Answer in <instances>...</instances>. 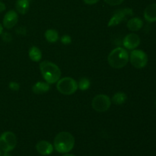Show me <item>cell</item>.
Wrapping results in <instances>:
<instances>
[{"instance_id": "cell-12", "label": "cell", "mask_w": 156, "mask_h": 156, "mask_svg": "<svg viewBox=\"0 0 156 156\" xmlns=\"http://www.w3.org/2000/svg\"><path fill=\"white\" fill-rule=\"evenodd\" d=\"M144 18L146 21L149 23L156 21V3L149 5L145 9Z\"/></svg>"}, {"instance_id": "cell-23", "label": "cell", "mask_w": 156, "mask_h": 156, "mask_svg": "<svg viewBox=\"0 0 156 156\" xmlns=\"http://www.w3.org/2000/svg\"><path fill=\"white\" fill-rule=\"evenodd\" d=\"M1 35H2V40L4 41H5V42H10L11 41H12V36H11L10 34L9 33H3Z\"/></svg>"}, {"instance_id": "cell-11", "label": "cell", "mask_w": 156, "mask_h": 156, "mask_svg": "<svg viewBox=\"0 0 156 156\" xmlns=\"http://www.w3.org/2000/svg\"><path fill=\"white\" fill-rule=\"evenodd\" d=\"M36 149L42 155H49L53 152V146L48 141L41 140L36 145Z\"/></svg>"}, {"instance_id": "cell-19", "label": "cell", "mask_w": 156, "mask_h": 156, "mask_svg": "<svg viewBox=\"0 0 156 156\" xmlns=\"http://www.w3.org/2000/svg\"><path fill=\"white\" fill-rule=\"evenodd\" d=\"M90 85H91V82L86 77L81 78L79 82H78V88L81 91H86L89 88Z\"/></svg>"}, {"instance_id": "cell-24", "label": "cell", "mask_w": 156, "mask_h": 156, "mask_svg": "<svg viewBox=\"0 0 156 156\" xmlns=\"http://www.w3.org/2000/svg\"><path fill=\"white\" fill-rule=\"evenodd\" d=\"M83 1L87 5H94L98 2L100 0H83Z\"/></svg>"}, {"instance_id": "cell-16", "label": "cell", "mask_w": 156, "mask_h": 156, "mask_svg": "<svg viewBox=\"0 0 156 156\" xmlns=\"http://www.w3.org/2000/svg\"><path fill=\"white\" fill-rule=\"evenodd\" d=\"M29 57L33 62H39L42 58V52L37 47L33 46L29 50Z\"/></svg>"}, {"instance_id": "cell-25", "label": "cell", "mask_w": 156, "mask_h": 156, "mask_svg": "<svg viewBox=\"0 0 156 156\" xmlns=\"http://www.w3.org/2000/svg\"><path fill=\"white\" fill-rule=\"evenodd\" d=\"M5 9H6V6L5 5V3L0 1V12H4V11L5 10Z\"/></svg>"}, {"instance_id": "cell-3", "label": "cell", "mask_w": 156, "mask_h": 156, "mask_svg": "<svg viewBox=\"0 0 156 156\" xmlns=\"http://www.w3.org/2000/svg\"><path fill=\"white\" fill-rule=\"evenodd\" d=\"M108 62L112 68H123L129 62V53L123 47L114 49L108 56Z\"/></svg>"}, {"instance_id": "cell-5", "label": "cell", "mask_w": 156, "mask_h": 156, "mask_svg": "<svg viewBox=\"0 0 156 156\" xmlns=\"http://www.w3.org/2000/svg\"><path fill=\"white\" fill-rule=\"evenodd\" d=\"M17 146V137L11 131L4 132L0 136V149L4 152H9Z\"/></svg>"}, {"instance_id": "cell-20", "label": "cell", "mask_w": 156, "mask_h": 156, "mask_svg": "<svg viewBox=\"0 0 156 156\" xmlns=\"http://www.w3.org/2000/svg\"><path fill=\"white\" fill-rule=\"evenodd\" d=\"M60 41L64 45H69L72 43V37L68 34L62 35L60 38Z\"/></svg>"}, {"instance_id": "cell-27", "label": "cell", "mask_w": 156, "mask_h": 156, "mask_svg": "<svg viewBox=\"0 0 156 156\" xmlns=\"http://www.w3.org/2000/svg\"><path fill=\"white\" fill-rule=\"evenodd\" d=\"M2 156H12V155H11L9 152H4V154H3Z\"/></svg>"}, {"instance_id": "cell-8", "label": "cell", "mask_w": 156, "mask_h": 156, "mask_svg": "<svg viewBox=\"0 0 156 156\" xmlns=\"http://www.w3.org/2000/svg\"><path fill=\"white\" fill-rule=\"evenodd\" d=\"M133 15V9H129V8L118 9L113 14L112 17L108 21V27H114V26L118 25L120 23L126 19L128 17L132 16Z\"/></svg>"}, {"instance_id": "cell-22", "label": "cell", "mask_w": 156, "mask_h": 156, "mask_svg": "<svg viewBox=\"0 0 156 156\" xmlns=\"http://www.w3.org/2000/svg\"><path fill=\"white\" fill-rule=\"evenodd\" d=\"M104 1H105L107 4L109 5L116 6L122 4L124 0H104Z\"/></svg>"}, {"instance_id": "cell-21", "label": "cell", "mask_w": 156, "mask_h": 156, "mask_svg": "<svg viewBox=\"0 0 156 156\" xmlns=\"http://www.w3.org/2000/svg\"><path fill=\"white\" fill-rule=\"evenodd\" d=\"M9 88L12 91H18L20 89V85L17 82H10L9 84Z\"/></svg>"}, {"instance_id": "cell-29", "label": "cell", "mask_w": 156, "mask_h": 156, "mask_svg": "<svg viewBox=\"0 0 156 156\" xmlns=\"http://www.w3.org/2000/svg\"><path fill=\"white\" fill-rule=\"evenodd\" d=\"M155 106H156V99H155Z\"/></svg>"}, {"instance_id": "cell-1", "label": "cell", "mask_w": 156, "mask_h": 156, "mask_svg": "<svg viewBox=\"0 0 156 156\" xmlns=\"http://www.w3.org/2000/svg\"><path fill=\"white\" fill-rule=\"evenodd\" d=\"M75 146V138L70 133L62 131L56 136L53 141V147L56 152L66 154L72 151Z\"/></svg>"}, {"instance_id": "cell-14", "label": "cell", "mask_w": 156, "mask_h": 156, "mask_svg": "<svg viewBox=\"0 0 156 156\" xmlns=\"http://www.w3.org/2000/svg\"><path fill=\"white\" fill-rule=\"evenodd\" d=\"M126 26L131 31H138L143 27V21L141 18L135 17L128 20Z\"/></svg>"}, {"instance_id": "cell-2", "label": "cell", "mask_w": 156, "mask_h": 156, "mask_svg": "<svg viewBox=\"0 0 156 156\" xmlns=\"http://www.w3.org/2000/svg\"><path fill=\"white\" fill-rule=\"evenodd\" d=\"M40 70L46 82L55 84L61 77V71L57 65L50 61H43L40 63Z\"/></svg>"}, {"instance_id": "cell-15", "label": "cell", "mask_w": 156, "mask_h": 156, "mask_svg": "<svg viewBox=\"0 0 156 156\" xmlns=\"http://www.w3.org/2000/svg\"><path fill=\"white\" fill-rule=\"evenodd\" d=\"M30 7V2L29 0H17L15 3V8L17 12L21 15H24L28 11Z\"/></svg>"}, {"instance_id": "cell-26", "label": "cell", "mask_w": 156, "mask_h": 156, "mask_svg": "<svg viewBox=\"0 0 156 156\" xmlns=\"http://www.w3.org/2000/svg\"><path fill=\"white\" fill-rule=\"evenodd\" d=\"M2 32H3V26L2 25V24L0 23V35L2 34Z\"/></svg>"}, {"instance_id": "cell-28", "label": "cell", "mask_w": 156, "mask_h": 156, "mask_svg": "<svg viewBox=\"0 0 156 156\" xmlns=\"http://www.w3.org/2000/svg\"><path fill=\"white\" fill-rule=\"evenodd\" d=\"M62 156H76V155H72V154H67V153H66L65 155H62Z\"/></svg>"}, {"instance_id": "cell-6", "label": "cell", "mask_w": 156, "mask_h": 156, "mask_svg": "<svg viewBox=\"0 0 156 156\" xmlns=\"http://www.w3.org/2000/svg\"><path fill=\"white\" fill-rule=\"evenodd\" d=\"M129 61H130L133 66L136 69H143L146 66L148 63L147 54L143 50H133L129 56Z\"/></svg>"}, {"instance_id": "cell-7", "label": "cell", "mask_w": 156, "mask_h": 156, "mask_svg": "<svg viewBox=\"0 0 156 156\" xmlns=\"http://www.w3.org/2000/svg\"><path fill=\"white\" fill-rule=\"evenodd\" d=\"M91 105L94 111L100 113L105 112L111 107V99L106 94H98L93 98Z\"/></svg>"}, {"instance_id": "cell-4", "label": "cell", "mask_w": 156, "mask_h": 156, "mask_svg": "<svg viewBox=\"0 0 156 156\" xmlns=\"http://www.w3.org/2000/svg\"><path fill=\"white\" fill-rule=\"evenodd\" d=\"M56 88L64 95H71L77 91L78 83L73 78L64 77L56 82Z\"/></svg>"}, {"instance_id": "cell-18", "label": "cell", "mask_w": 156, "mask_h": 156, "mask_svg": "<svg viewBox=\"0 0 156 156\" xmlns=\"http://www.w3.org/2000/svg\"><path fill=\"white\" fill-rule=\"evenodd\" d=\"M126 99H127V96L124 92H117L116 94H114V96L111 98V102L117 105H121L126 102Z\"/></svg>"}, {"instance_id": "cell-17", "label": "cell", "mask_w": 156, "mask_h": 156, "mask_svg": "<svg viewBox=\"0 0 156 156\" xmlns=\"http://www.w3.org/2000/svg\"><path fill=\"white\" fill-rule=\"evenodd\" d=\"M44 37L49 43H52V44L57 42L59 38V34L54 29H48V30H46Z\"/></svg>"}, {"instance_id": "cell-30", "label": "cell", "mask_w": 156, "mask_h": 156, "mask_svg": "<svg viewBox=\"0 0 156 156\" xmlns=\"http://www.w3.org/2000/svg\"><path fill=\"white\" fill-rule=\"evenodd\" d=\"M0 156H1V152H0Z\"/></svg>"}, {"instance_id": "cell-9", "label": "cell", "mask_w": 156, "mask_h": 156, "mask_svg": "<svg viewBox=\"0 0 156 156\" xmlns=\"http://www.w3.org/2000/svg\"><path fill=\"white\" fill-rule=\"evenodd\" d=\"M140 44V37L136 34L131 33L124 37L123 45L127 50H135Z\"/></svg>"}, {"instance_id": "cell-13", "label": "cell", "mask_w": 156, "mask_h": 156, "mask_svg": "<svg viewBox=\"0 0 156 156\" xmlns=\"http://www.w3.org/2000/svg\"><path fill=\"white\" fill-rule=\"evenodd\" d=\"M50 84L46 82H37L32 86V91L36 94H42L50 91Z\"/></svg>"}, {"instance_id": "cell-10", "label": "cell", "mask_w": 156, "mask_h": 156, "mask_svg": "<svg viewBox=\"0 0 156 156\" xmlns=\"http://www.w3.org/2000/svg\"><path fill=\"white\" fill-rule=\"evenodd\" d=\"M18 21V14L15 11L10 10L7 12L3 18V26L7 29H11L15 27Z\"/></svg>"}]
</instances>
